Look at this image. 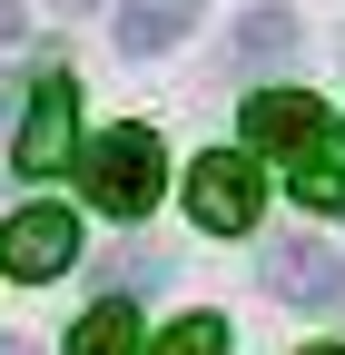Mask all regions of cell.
Returning <instances> with one entry per match:
<instances>
[{"label":"cell","instance_id":"6da1fadb","mask_svg":"<svg viewBox=\"0 0 345 355\" xmlns=\"http://www.w3.org/2000/svg\"><path fill=\"white\" fill-rule=\"evenodd\" d=\"M79 188H89V207H109V217H148L158 188H168V148L148 139L139 119H128V128H99L89 158H79Z\"/></svg>","mask_w":345,"mask_h":355},{"label":"cell","instance_id":"7a4b0ae2","mask_svg":"<svg viewBox=\"0 0 345 355\" xmlns=\"http://www.w3.org/2000/svg\"><path fill=\"white\" fill-rule=\"evenodd\" d=\"M79 266V217L69 207H50V198H30V207H10V227H0V277H69Z\"/></svg>","mask_w":345,"mask_h":355},{"label":"cell","instance_id":"3957f363","mask_svg":"<svg viewBox=\"0 0 345 355\" xmlns=\"http://www.w3.org/2000/svg\"><path fill=\"white\" fill-rule=\"evenodd\" d=\"M256 198H267V178H256V158H237V148H218V158L188 168V217H197L207 237L256 227Z\"/></svg>","mask_w":345,"mask_h":355},{"label":"cell","instance_id":"277c9868","mask_svg":"<svg viewBox=\"0 0 345 355\" xmlns=\"http://www.w3.org/2000/svg\"><path fill=\"white\" fill-rule=\"evenodd\" d=\"M247 139L256 148H267V158H326V139H335V128H326V109L306 99V89H256V99H247Z\"/></svg>","mask_w":345,"mask_h":355},{"label":"cell","instance_id":"5b68a950","mask_svg":"<svg viewBox=\"0 0 345 355\" xmlns=\"http://www.w3.org/2000/svg\"><path fill=\"white\" fill-rule=\"evenodd\" d=\"M256 277H267V296H286V306H345V257L326 237H276Z\"/></svg>","mask_w":345,"mask_h":355},{"label":"cell","instance_id":"8992f818","mask_svg":"<svg viewBox=\"0 0 345 355\" xmlns=\"http://www.w3.org/2000/svg\"><path fill=\"white\" fill-rule=\"evenodd\" d=\"M69 139H79V89H69V79H39L20 139H10V158H20L30 178H50V168H69Z\"/></svg>","mask_w":345,"mask_h":355},{"label":"cell","instance_id":"52a82bcc","mask_svg":"<svg viewBox=\"0 0 345 355\" xmlns=\"http://www.w3.org/2000/svg\"><path fill=\"white\" fill-rule=\"evenodd\" d=\"M197 30V0H118V50L148 60V50H178Z\"/></svg>","mask_w":345,"mask_h":355},{"label":"cell","instance_id":"ba28073f","mask_svg":"<svg viewBox=\"0 0 345 355\" xmlns=\"http://www.w3.org/2000/svg\"><path fill=\"white\" fill-rule=\"evenodd\" d=\"M69 355H139V306H128V296H99L89 316H79Z\"/></svg>","mask_w":345,"mask_h":355},{"label":"cell","instance_id":"9c48e42d","mask_svg":"<svg viewBox=\"0 0 345 355\" xmlns=\"http://www.w3.org/2000/svg\"><path fill=\"white\" fill-rule=\"evenodd\" d=\"M286 50H296V20H286V10H247V20H237V60H247V69H256V60H286Z\"/></svg>","mask_w":345,"mask_h":355},{"label":"cell","instance_id":"30bf717a","mask_svg":"<svg viewBox=\"0 0 345 355\" xmlns=\"http://www.w3.org/2000/svg\"><path fill=\"white\" fill-rule=\"evenodd\" d=\"M148 355H227V316H178L168 336H148Z\"/></svg>","mask_w":345,"mask_h":355},{"label":"cell","instance_id":"8fae6325","mask_svg":"<svg viewBox=\"0 0 345 355\" xmlns=\"http://www.w3.org/2000/svg\"><path fill=\"white\" fill-rule=\"evenodd\" d=\"M286 178H296V198H306V207H345V168H335V158H296Z\"/></svg>","mask_w":345,"mask_h":355},{"label":"cell","instance_id":"7c38bea8","mask_svg":"<svg viewBox=\"0 0 345 355\" xmlns=\"http://www.w3.org/2000/svg\"><path fill=\"white\" fill-rule=\"evenodd\" d=\"M109 277H118V286H139V277H148V286H158V277H168V257H158V247H128V257H118V266H109Z\"/></svg>","mask_w":345,"mask_h":355},{"label":"cell","instance_id":"4fadbf2b","mask_svg":"<svg viewBox=\"0 0 345 355\" xmlns=\"http://www.w3.org/2000/svg\"><path fill=\"white\" fill-rule=\"evenodd\" d=\"M20 30H30V20H20V0H0V50H20Z\"/></svg>","mask_w":345,"mask_h":355},{"label":"cell","instance_id":"5bb4252c","mask_svg":"<svg viewBox=\"0 0 345 355\" xmlns=\"http://www.w3.org/2000/svg\"><path fill=\"white\" fill-rule=\"evenodd\" d=\"M0 355H39V345H30V336H0Z\"/></svg>","mask_w":345,"mask_h":355},{"label":"cell","instance_id":"9a60e30c","mask_svg":"<svg viewBox=\"0 0 345 355\" xmlns=\"http://www.w3.org/2000/svg\"><path fill=\"white\" fill-rule=\"evenodd\" d=\"M306 355H345V345H306Z\"/></svg>","mask_w":345,"mask_h":355},{"label":"cell","instance_id":"2e32d148","mask_svg":"<svg viewBox=\"0 0 345 355\" xmlns=\"http://www.w3.org/2000/svg\"><path fill=\"white\" fill-rule=\"evenodd\" d=\"M60 10H89V0H60Z\"/></svg>","mask_w":345,"mask_h":355},{"label":"cell","instance_id":"e0dca14e","mask_svg":"<svg viewBox=\"0 0 345 355\" xmlns=\"http://www.w3.org/2000/svg\"><path fill=\"white\" fill-rule=\"evenodd\" d=\"M0 109H10V99H0Z\"/></svg>","mask_w":345,"mask_h":355}]
</instances>
